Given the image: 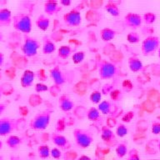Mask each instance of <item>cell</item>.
Wrapping results in <instances>:
<instances>
[{
    "label": "cell",
    "instance_id": "cell-1",
    "mask_svg": "<svg viewBox=\"0 0 160 160\" xmlns=\"http://www.w3.org/2000/svg\"><path fill=\"white\" fill-rule=\"evenodd\" d=\"M52 110L51 108H47L38 112L29 122V127L36 131H42L46 129L50 123L51 115Z\"/></svg>",
    "mask_w": 160,
    "mask_h": 160
},
{
    "label": "cell",
    "instance_id": "cell-2",
    "mask_svg": "<svg viewBox=\"0 0 160 160\" xmlns=\"http://www.w3.org/2000/svg\"><path fill=\"white\" fill-rule=\"evenodd\" d=\"M12 25L15 29L23 33H29L32 31V19L28 13L18 12L12 17Z\"/></svg>",
    "mask_w": 160,
    "mask_h": 160
},
{
    "label": "cell",
    "instance_id": "cell-3",
    "mask_svg": "<svg viewBox=\"0 0 160 160\" xmlns=\"http://www.w3.org/2000/svg\"><path fill=\"white\" fill-rule=\"evenodd\" d=\"M75 143L82 149L88 148L93 142V135L90 131L83 128H75L72 131Z\"/></svg>",
    "mask_w": 160,
    "mask_h": 160
},
{
    "label": "cell",
    "instance_id": "cell-4",
    "mask_svg": "<svg viewBox=\"0 0 160 160\" xmlns=\"http://www.w3.org/2000/svg\"><path fill=\"white\" fill-rule=\"evenodd\" d=\"M160 48V40L156 36H148L142 40L141 44V52L143 56L148 57L155 54Z\"/></svg>",
    "mask_w": 160,
    "mask_h": 160
},
{
    "label": "cell",
    "instance_id": "cell-5",
    "mask_svg": "<svg viewBox=\"0 0 160 160\" xmlns=\"http://www.w3.org/2000/svg\"><path fill=\"white\" fill-rule=\"evenodd\" d=\"M118 74L117 66L107 60H101L98 63V75L102 79H110Z\"/></svg>",
    "mask_w": 160,
    "mask_h": 160
},
{
    "label": "cell",
    "instance_id": "cell-6",
    "mask_svg": "<svg viewBox=\"0 0 160 160\" xmlns=\"http://www.w3.org/2000/svg\"><path fill=\"white\" fill-rule=\"evenodd\" d=\"M40 42L35 38L30 36H25L24 41L22 45V53L27 57H34L38 53V50L39 49Z\"/></svg>",
    "mask_w": 160,
    "mask_h": 160
},
{
    "label": "cell",
    "instance_id": "cell-7",
    "mask_svg": "<svg viewBox=\"0 0 160 160\" xmlns=\"http://www.w3.org/2000/svg\"><path fill=\"white\" fill-rule=\"evenodd\" d=\"M18 126V120L11 118H0V136H7L14 132Z\"/></svg>",
    "mask_w": 160,
    "mask_h": 160
},
{
    "label": "cell",
    "instance_id": "cell-8",
    "mask_svg": "<svg viewBox=\"0 0 160 160\" xmlns=\"http://www.w3.org/2000/svg\"><path fill=\"white\" fill-rule=\"evenodd\" d=\"M62 18H63V22H65V24L69 27H78L82 23L81 12L76 8L66 12L63 15Z\"/></svg>",
    "mask_w": 160,
    "mask_h": 160
},
{
    "label": "cell",
    "instance_id": "cell-9",
    "mask_svg": "<svg viewBox=\"0 0 160 160\" xmlns=\"http://www.w3.org/2000/svg\"><path fill=\"white\" fill-rule=\"evenodd\" d=\"M50 139L52 142V143L55 146H57L58 148L68 150L71 148V142H70L69 140L60 132H52L50 135Z\"/></svg>",
    "mask_w": 160,
    "mask_h": 160
},
{
    "label": "cell",
    "instance_id": "cell-10",
    "mask_svg": "<svg viewBox=\"0 0 160 160\" xmlns=\"http://www.w3.org/2000/svg\"><path fill=\"white\" fill-rule=\"evenodd\" d=\"M117 136L113 132L111 128L108 125H104L101 128V138L105 144L108 146H114L117 143Z\"/></svg>",
    "mask_w": 160,
    "mask_h": 160
},
{
    "label": "cell",
    "instance_id": "cell-11",
    "mask_svg": "<svg viewBox=\"0 0 160 160\" xmlns=\"http://www.w3.org/2000/svg\"><path fill=\"white\" fill-rule=\"evenodd\" d=\"M124 24L130 28H138L142 25V17L136 12H128L123 18Z\"/></svg>",
    "mask_w": 160,
    "mask_h": 160
},
{
    "label": "cell",
    "instance_id": "cell-12",
    "mask_svg": "<svg viewBox=\"0 0 160 160\" xmlns=\"http://www.w3.org/2000/svg\"><path fill=\"white\" fill-rule=\"evenodd\" d=\"M50 77L56 86H61L66 82V77L59 66H55L50 70Z\"/></svg>",
    "mask_w": 160,
    "mask_h": 160
},
{
    "label": "cell",
    "instance_id": "cell-13",
    "mask_svg": "<svg viewBox=\"0 0 160 160\" xmlns=\"http://www.w3.org/2000/svg\"><path fill=\"white\" fill-rule=\"evenodd\" d=\"M74 106V102L69 97V95L66 93L60 95L58 98V107L62 112H70L71 110L73 109Z\"/></svg>",
    "mask_w": 160,
    "mask_h": 160
},
{
    "label": "cell",
    "instance_id": "cell-14",
    "mask_svg": "<svg viewBox=\"0 0 160 160\" xmlns=\"http://www.w3.org/2000/svg\"><path fill=\"white\" fill-rule=\"evenodd\" d=\"M43 10L46 14L52 16L58 14L62 10V7L59 5V2L56 0H48L43 4Z\"/></svg>",
    "mask_w": 160,
    "mask_h": 160
},
{
    "label": "cell",
    "instance_id": "cell-15",
    "mask_svg": "<svg viewBox=\"0 0 160 160\" xmlns=\"http://www.w3.org/2000/svg\"><path fill=\"white\" fill-rule=\"evenodd\" d=\"M35 78V72L30 69L25 70L20 78V84L22 88H29L33 83Z\"/></svg>",
    "mask_w": 160,
    "mask_h": 160
},
{
    "label": "cell",
    "instance_id": "cell-16",
    "mask_svg": "<svg viewBox=\"0 0 160 160\" xmlns=\"http://www.w3.org/2000/svg\"><path fill=\"white\" fill-rule=\"evenodd\" d=\"M12 22V12L8 8H0V26H2V27H8Z\"/></svg>",
    "mask_w": 160,
    "mask_h": 160
},
{
    "label": "cell",
    "instance_id": "cell-17",
    "mask_svg": "<svg viewBox=\"0 0 160 160\" xmlns=\"http://www.w3.org/2000/svg\"><path fill=\"white\" fill-rule=\"evenodd\" d=\"M128 65L129 69L133 72H138L143 69V64L141 60L137 57H130L128 59Z\"/></svg>",
    "mask_w": 160,
    "mask_h": 160
},
{
    "label": "cell",
    "instance_id": "cell-18",
    "mask_svg": "<svg viewBox=\"0 0 160 160\" xmlns=\"http://www.w3.org/2000/svg\"><path fill=\"white\" fill-rule=\"evenodd\" d=\"M56 50V45L54 42L48 37H44L42 38V51L43 54H51Z\"/></svg>",
    "mask_w": 160,
    "mask_h": 160
},
{
    "label": "cell",
    "instance_id": "cell-19",
    "mask_svg": "<svg viewBox=\"0 0 160 160\" xmlns=\"http://www.w3.org/2000/svg\"><path fill=\"white\" fill-rule=\"evenodd\" d=\"M117 35V32L111 28H103L100 32V37L103 42H110L113 40Z\"/></svg>",
    "mask_w": 160,
    "mask_h": 160
},
{
    "label": "cell",
    "instance_id": "cell-20",
    "mask_svg": "<svg viewBox=\"0 0 160 160\" xmlns=\"http://www.w3.org/2000/svg\"><path fill=\"white\" fill-rule=\"evenodd\" d=\"M22 138L17 135H9L6 140V144L12 150L18 149L20 147V145L22 144Z\"/></svg>",
    "mask_w": 160,
    "mask_h": 160
},
{
    "label": "cell",
    "instance_id": "cell-21",
    "mask_svg": "<svg viewBox=\"0 0 160 160\" xmlns=\"http://www.w3.org/2000/svg\"><path fill=\"white\" fill-rule=\"evenodd\" d=\"M36 26L38 28L42 31H46L49 28L50 25V19L49 18H48L46 15L41 14L37 18V19L35 21Z\"/></svg>",
    "mask_w": 160,
    "mask_h": 160
},
{
    "label": "cell",
    "instance_id": "cell-22",
    "mask_svg": "<svg viewBox=\"0 0 160 160\" xmlns=\"http://www.w3.org/2000/svg\"><path fill=\"white\" fill-rule=\"evenodd\" d=\"M98 108L102 114H112V110H113V105L110 101L103 100V101H101L99 104H98Z\"/></svg>",
    "mask_w": 160,
    "mask_h": 160
},
{
    "label": "cell",
    "instance_id": "cell-23",
    "mask_svg": "<svg viewBox=\"0 0 160 160\" xmlns=\"http://www.w3.org/2000/svg\"><path fill=\"white\" fill-rule=\"evenodd\" d=\"M87 118L91 122H99L100 120L102 119L101 112L98 108L95 107L88 108L87 111Z\"/></svg>",
    "mask_w": 160,
    "mask_h": 160
},
{
    "label": "cell",
    "instance_id": "cell-24",
    "mask_svg": "<svg viewBox=\"0 0 160 160\" xmlns=\"http://www.w3.org/2000/svg\"><path fill=\"white\" fill-rule=\"evenodd\" d=\"M105 10L109 13L111 16L118 17L120 14V9L118 5L113 1H108L105 5Z\"/></svg>",
    "mask_w": 160,
    "mask_h": 160
},
{
    "label": "cell",
    "instance_id": "cell-25",
    "mask_svg": "<svg viewBox=\"0 0 160 160\" xmlns=\"http://www.w3.org/2000/svg\"><path fill=\"white\" fill-rule=\"evenodd\" d=\"M115 152L118 158H124L128 152V142H121L119 143H118L115 148Z\"/></svg>",
    "mask_w": 160,
    "mask_h": 160
},
{
    "label": "cell",
    "instance_id": "cell-26",
    "mask_svg": "<svg viewBox=\"0 0 160 160\" xmlns=\"http://www.w3.org/2000/svg\"><path fill=\"white\" fill-rule=\"evenodd\" d=\"M72 53V48L68 45H62L58 50V55L62 59H66Z\"/></svg>",
    "mask_w": 160,
    "mask_h": 160
},
{
    "label": "cell",
    "instance_id": "cell-27",
    "mask_svg": "<svg viewBox=\"0 0 160 160\" xmlns=\"http://www.w3.org/2000/svg\"><path fill=\"white\" fill-rule=\"evenodd\" d=\"M51 149L47 144H41L38 148V154L42 159H46L50 156Z\"/></svg>",
    "mask_w": 160,
    "mask_h": 160
},
{
    "label": "cell",
    "instance_id": "cell-28",
    "mask_svg": "<svg viewBox=\"0 0 160 160\" xmlns=\"http://www.w3.org/2000/svg\"><path fill=\"white\" fill-rule=\"evenodd\" d=\"M128 133V128L127 126L123 123H118L116 128V131H115V134L116 136L119 138H123Z\"/></svg>",
    "mask_w": 160,
    "mask_h": 160
},
{
    "label": "cell",
    "instance_id": "cell-29",
    "mask_svg": "<svg viewBox=\"0 0 160 160\" xmlns=\"http://www.w3.org/2000/svg\"><path fill=\"white\" fill-rule=\"evenodd\" d=\"M89 99L92 103L99 104L100 102H101V99H102V92H100L98 90L92 91L89 96Z\"/></svg>",
    "mask_w": 160,
    "mask_h": 160
},
{
    "label": "cell",
    "instance_id": "cell-30",
    "mask_svg": "<svg viewBox=\"0 0 160 160\" xmlns=\"http://www.w3.org/2000/svg\"><path fill=\"white\" fill-rule=\"evenodd\" d=\"M85 58V52L83 51H78L75 52L72 56V62L75 64H79Z\"/></svg>",
    "mask_w": 160,
    "mask_h": 160
},
{
    "label": "cell",
    "instance_id": "cell-31",
    "mask_svg": "<svg viewBox=\"0 0 160 160\" xmlns=\"http://www.w3.org/2000/svg\"><path fill=\"white\" fill-rule=\"evenodd\" d=\"M156 18H157L156 14L152 12H145L142 16V21H144L146 24H152L156 21Z\"/></svg>",
    "mask_w": 160,
    "mask_h": 160
},
{
    "label": "cell",
    "instance_id": "cell-32",
    "mask_svg": "<svg viewBox=\"0 0 160 160\" xmlns=\"http://www.w3.org/2000/svg\"><path fill=\"white\" fill-rule=\"evenodd\" d=\"M126 38H127V41L128 42L132 43V44H135V43L139 42L140 35L138 32H135V31H132V32H130L128 33Z\"/></svg>",
    "mask_w": 160,
    "mask_h": 160
},
{
    "label": "cell",
    "instance_id": "cell-33",
    "mask_svg": "<svg viewBox=\"0 0 160 160\" xmlns=\"http://www.w3.org/2000/svg\"><path fill=\"white\" fill-rule=\"evenodd\" d=\"M127 160H140L139 152L136 148H131L128 152Z\"/></svg>",
    "mask_w": 160,
    "mask_h": 160
},
{
    "label": "cell",
    "instance_id": "cell-34",
    "mask_svg": "<svg viewBox=\"0 0 160 160\" xmlns=\"http://www.w3.org/2000/svg\"><path fill=\"white\" fill-rule=\"evenodd\" d=\"M34 89L37 92H43L48 91L49 88L48 87L46 84H44V83H42V82H38L37 84L35 85Z\"/></svg>",
    "mask_w": 160,
    "mask_h": 160
},
{
    "label": "cell",
    "instance_id": "cell-35",
    "mask_svg": "<svg viewBox=\"0 0 160 160\" xmlns=\"http://www.w3.org/2000/svg\"><path fill=\"white\" fill-rule=\"evenodd\" d=\"M50 156H52V158H53L54 159H60V158L62 157L61 150L58 148H53L51 149Z\"/></svg>",
    "mask_w": 160,
    "mask_h": 160
},
{
    "label": "cell",
    "instance_id": "cell-36",
    "mask_svg": "<svg viewBox=\"0 0 160 160\" xmlns=\"http://www.w3.org/2000/svg\"><path fill=\"white\" fill-rule=\"evenodd\" d=\"M151 130H152V132L153 134H160V122H158V121L152 122Z\"/></svg>",
    "mask_w": 160,
    "mask_h": 160
},
{
    "label": "cell",
    "instance_id": "cell-37",
    "mask_svg": "<svg viewBox=\"0 0 160 160\" xmlns=\"http://www.w3.org/2000/svg\"><path fill=\"white\" fill-rule=\"evenodd\" d=\"M134 117V112H128L122 118V120L124 122H129L132 119V118Z\"/></svg>",
    "mask_w": 160,
    "mask_h": 160
},
{
    "label": "cell",
    "instance_id": "cell-38",
    "mask_svg": "<svg viewBox=\"0 0 160 160\" xmlns=\"http://www.w3.org/2000/svg\"><path fill=\"white\" fill-rule=\"evenodd\" d=\"M59 2L60 5L64 6V7H68V6L72 4V1L71 0H61Z\"/></svg>",
    "mask_w": 160,
    "mask_h": 160
},
{
    "label": "cell",
    "instance_id": "cell-39",
    "mask_svg": "<svg viewBox=\"0 0 160 160\" xmlns=\"http://www.w3.org/2000/svg\"><path fill=\"white\" fill-rule=\"evenodd\" d=\"M6 108H7V105L5 103H2V102H0V116L2 114V112H4Z\"/></svg>",
    "mask_w": 160,
    "mask_h": 160
},
{
    "label": "cell",
    "instance_id": "cell-40",
    "mask_svg": "<svg viewBox=\"0 0 160 160\" xmlns=\"http://www.w3.org/2000/svg\"><path fill=\"white\" fill-rule=\"evenodd\" d=\"M4 62V54L2 52H0V67L3 64Z\"/></svg>",
    "mask_w": 160,
    "mask_h": 160
},
{
    "label": "cell",
    "instance_id": "cell-41",
    "mask_svg": "<svg viewBox=\"0 0 160 160\" xmlns=\"http://www.w3.org/2000/svg\"><path fill=\"white\" fill-rule=\"evenodd\" d=\"M78 160H92V159H91L88 156H87V155H82V156H80V157L78 158Z\"/></svg>",
    "mask_w": 160,
    "mask_h": 160
},
{
    "label": "cell",
    "instance_id": "cell-42",
    "mask_svg": "<svg viewBox=\"0 0 160 160\" xmlns=\"http://www.w3.org/2000/svg\"><path fill=\"white\" fill-rule=\"evenodd\" d=\"M2 38H3V34H2V32L0 31V42H2Z\"/></svg>",
    "mask_w": 160,
    "mask_h": 160
},
{
    "label": "cell",
    "instance_id": "cell-43",
    "mask_svg": "<svg viewBox=\"0 0 160 160\" xmlns=\"http://www.w3.org/2000/svg\"><path fill=\"white\" fill-rule=\"evenodd\" d=\"M2 140L0 139V151H1V150H2Z\"/></svg>",
    "mask_w": 160,
    "mask_h": 160
},
{
    "label": "cell",
    "instance_id": "cell-44",
    "mask_svg": "<svg viewBox=\"0 0 160 160\" xmlns=\"http://www.w3.org/2000/svg\"><path fill=\"white\" fill-rule=\"evenodd\" d=\"M158 58H160V48H158Z\"/></svg>",
    "mask_w": 160,
    "mask_h": 160
},
{
    "label": "cell",
    "instance_id": "cell-45",
    "mask_svg": "<svg viewBox=\"0 0 160 160\" xmlns=\"http://www.w3.org/2000/svg\"><path fill=\"white\" fill-rule=\"evenodd\" d=\"M158 150H159V152H160V141L158 142Z\"/></svg>",
    "mask_w": 160,
    "mask_h": 160
},
{
    "label": "cell",
    "instance_id": "cell-46",
    "mask_svg": "<svg viewBox=\"0 0 160 160\" xmlns=\"http://www.w3.org/2000/svg\"><path fill=\"white\" fill-rule=\"evenodd\" d=\"M1 77H2V71L0 69V78H1Z\"/></svg>",
    "mask_w": 160,
    "mask_h": 160
},
{
    "label": "cell",
    "instance_id": "cell-47",
    "mask_svg": "<svg viewBox=\"0 0 160 160\" xmlns=\"http://www.w3.org/2000/svg\"><path fill=\"white\" fill-rule=\"evenodd\" d=\"M2 92H1V90H0V98H1V97H2Z\"/></svg>",
    "mask_w": 160,
    "mask_h": 160
},
{
    "label": "cell",
    "instance_id": "cell-48",
    "mask_svg": "<svg viewBox=\"0 0 160 160\" xmlns=\"http://www.w3.org/2000/svg\"><path fill=\"white\" fill-rule=\"evenodd\" d=\"M0 160H4V159H3V158H2V156H0Z\"/></svg>",
    "mask_w": 160,
    "mask_h": 160
},
{
    "label": "cell",
    "instance_id": "cell-49",
    "mask_svg": "<svg viewBox=\"0 0 160 160\" xmlns=\"http://www.w3.org/2000/svg\"><path fill=\"white\" fill-rule=\"evenodd\" d=\"M149 160H159V159H149Z\"/></svg>",
    "mask_w": 160,
    "mask_h": 160
}]
</instances>
